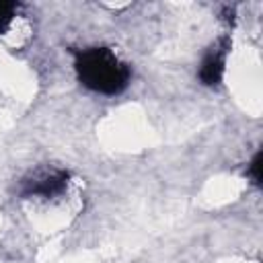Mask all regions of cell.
<instances>
[{"label":"cell","instance_id":"obj_1","mask_svg":"<svg viewBox=\"0 0 263 263\" xmlns=\"http://www.w3.org/2000/svg\"><path fill=\"white\" fill-rule=\"evenodd\" d=\"M72 53L76 78L84 88L105 97L121 95L127 88L132 68L119 60L113 49L95 45L86 49H72Z\"/></svg>","mask_w":263,"mask_h":263},{"label":"cell","instance_id":"obj_2","mask_svg":"<svg viewBox=\"0 0 263 263\" xmlns=\"http://www.w3.org/2000/svg\"><path fill=\"white\" fill-rule=\"evenodd\" d=\"M228 51H230V37L228 35L218 37L208 47V51L201 58L199 72H197V78L201 80V84H205V86H218L222 82V76H224V70H226Z\"/></svg>","mask_w":263,"mask_h":263},{"label":"cell","instance_id":"obj_3","mask_svg":"<svg viewBox=\"0 0 263 263\" xmlns=\"http://www.w3.org/2000/svg\"><path fill=\"white\" fill-rule=\"evenodd\" d=\"M70 173L68 171H41L23 183V197H55L68 187Z\"/></svg>","mask_w":263,"mask_h":263},{"label":"cell","instance_id":"obj_4","mask_svg":"<svg viewBox=\"0 0 263 263\" xmlns=\"http://www.w3.org/2000/svg\"><path fill=\"white\" fill-rule=\"evenodd\" d=\"M18 6L21 4H16V2H0V35L8 31L12 18L16 16Z\"/></svg>","mask_w":263,"mask_h":263},{"label":"cell","instance_id":"obj_5","mask_svg":"<svg viewBox=\"0 0 263 263\" xmlns=\"http://www.w3.org/2000/svg\"><path fill=\"white\" fill-rule=\"evenodd\" d=\"M247 177H249L255 185H261V150H257L255 156H253V160L249 162V166H247Z\"/></svg>","mask_w":263,"mask_h":263}]
</instances>
